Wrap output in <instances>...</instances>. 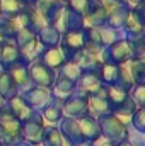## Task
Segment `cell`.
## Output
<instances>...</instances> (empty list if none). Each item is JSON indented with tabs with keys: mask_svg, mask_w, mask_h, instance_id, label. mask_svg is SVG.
<instances>
[{
	"mask_svg": "<svg viewBox=\"0 0 145 146\" xmlns=\"http://www.w3.org/2000/svg\"><path fill=\"white\" fill-rule=\"evenodd\" d=\"M130 122H132V126L140 133V134H145V109H140V107H137V110L132 114V117H130Z\"/></svg>",
	"mask_w": 145,
	"mask_h": 146,
	"instance_id": "38",
	"label": "cell"
},
{
	"mask_svg": "<svg viewBox=\"0 0 145 146\" xmlns=\"http://www.w3.org/2000/svg\"><path fill=\"white\" fill-rule=\"evenodd\" d=\"M67 58V61H73V58L84 51L85 48V41H84V34L82 31H77V33H65L62 34L60 39V44H58Z\"/></svg>",
	"mask_w": 145,
	"mask_h": 146,
	"instance_id": "9",
	"label": "cell"
},
{
	"mask_svg": "<svg viewBox=\"0 0 145 146\" xmlns=\"http://www.w3.org/2000/svg\"><path fill=\"white\" fill-rule=\"evenodd\" d=\"M7 107L9 110L21 121V122H24V121H28V119H31L33 115H34V112L36 110L33 109L26 100H24V97L21 95V94H17L15 97H12V99H9L7 102Z\"/></svg>",
	"mask_w": 145,
	"mask_h": 146,
	"instance_id": "20",
	"label": "cell"
},
{
	"mask_svg": "<svg viewBox=\"0 0 145 146\" xmlns=\"http://www.w3.org/2000/svg\"><path fill=\"white\" fill-rule=\"evenodd\" d=\"M51 26H55L62 34H65V33H77V31H82L85 27V19H84V15L73 12L68 7L63 5L60 15L56 17V21Z\"/></svg>",
	"mask_w": 145,
	"mask_h": 146,
	"instance_id": "6",
	"label": "cell"
},
{
	"mask_svg": "<svg viewBox=\"0 0 145 146\" xmlns=\"http://www.w3.org/2000/svg\"><path fill=\"white\" fill-rule=\"evenodd\" d=\"M44 121L39 114V110L34 112V115L24 122H21V139L29 143V145H38L43 139V133H44Z\"/></svg>",
	"mask_w": 145,
	"mask_h": 146,
	"instance_id": "5",
	"label": "cell"
},
{
	"mask_svg": "<svg viewBox=\"0 0 145 146\" xmlns=\"http://www.w3.org/2000/svg\"><path fill=\"white\" fill-rule=\"evenodd\" d=\"M130 95H132L133 102L137 104V107L145 109V87L144 85H135V87L132 88Z\"/></svg>",
	"mask_w": 145,
	"mask_h": 146,
	"instance_id": "39",
	"label": "cell"
},
{
	"mask_svg": "<svg viewBox=\"0 0 145 146\" xmlns=\"http://www.w3.org/2000/svg\"><path fill=\"white\" fill-rule=\"evenodd\" d=\"M103 87V83L99 82L96 73H82L79 82H77V90L84 92L85 95H92L96 94L99 88Z\"/></svg>",
	"mask_w": 145,
	"mask_h": 146,
	"instance_id": "25",
	"label": "cell"
},
{
	"mask_svg": "<svg viewBox=\"0 0 145 146\" xmlns=\"http://www.w3.org/2000/svg\"><path fill=\"white\" fill-rule=\"evenodd\" d=\"M58 129L63 136V139L68 143L70 146H82L85 145L79 121L72 119V117H62V121L58 122Z\"/></svg>",
	"mask_w": 145,
	"mask_h": 146,
	"instance_id": "10",
	"label": "cell"
},
{
	"mask_svg": "<svg viewBox=\"0 0 145 146\" xmlns=\"http://www.w3.org/2000/svg\"><path fill=\"white\" fill-rule=\"evenodd\" d=\"M33 146H44L43 143H38V145H33Z\"/></svg>",
	"mask_w": 145,
	"mask_h": 146,
	"instance_id": "47",
	"label": "cell"
},
{
	"mask_svg": "<svg viewBox=\"0 0 145 146\" xmlns=\"http://www.w3.org/2000/svg\"><path fill=\"white\" fill-rule=\"evenodd\" d=\"M73 61L77 63V66L82 70V73H96L97 68L101 66V54H94L87 49H84L82 53H79Z\"/></svg>",
	"mask_w": 145,
	"mask_h": 146,
	"instance_id": "22",
	"label": "cell"
},
{
	"mask_svg": "<svg viewBox=\"0 0 145 146\" xmlns=\"http://www.w3.org/2000/svg\"><path fill=\"white\" fill-rule=\"evenodd\" d=\"M87 99L89 95H85L84 92L77 90L72 95H68L63 102H62V112L63 117H72V119H79L84 114H89V106H87Z\"/></svg>",
	"mask_w": 145,
	"mask_h": 146,
	"instance_id": "7",
	"label": "cell"
},
{
	"mask_svg": "<svg viewBox=\"0 0 145 146\" xmlns=\"http://www.w3.org/2000/svg\"><path fill=\"white\" fill-rule=\"evenodd\" d=\"M108 102H109L111 114H114L116 117L123 119L125 122L137 110V104L133 102L130 92L119 90L116 87H108Z\"/></svg>",
	"mask_w": 145,
	"mask_h": 146,
	"instance_id": "2",
	"label": "cell"
},
{
	"mask_svg": "<svg viewBox=\"0 0 145 146\" xmlns=\"http://www.w3.org/2000/svg\"><path fill=\"white\" fill-rule=\"evenodd\" d=\"M91 5H92V0H67L65 2V7H68L70 10L84 15V17L91 10Z\"/></svg>",
	"mask_w": 145,
	"mask_h": 146,
	"instance_id": "36",
	"label": "cell"
},
{
	"mask_svg": "<svg viewBox=\"0 0 145 146\" xmlns=\"http://www.w3.org/2000/svg\"><path fill=\"white\" fill-rule=\"evenodd\" d=\"M77 121H79V126H80V131H82V136H84L85 143H94L101 138V129H99L97 117H94L92 114H84Z\"/></svg>",
	"mask_w": 145,
	"mask_h": 146,
	"instance_id": "15",
	"label": "cell"
},
{
	"mask_svg": "<svg viewBox=\"0 0 145 146\" xmlns=\"http://www.w3.org/2000/svg\"><path fill=\"white\" fill-rule=\"evenodd\" d=\"M85 19V27H103L106 26L108 21V5L106 0H92L91 10L87 12Z\"/></svg>",
	"mask_w": 145,
	"mask_h": 146,
	"instance_id": "13",
	"label": "cell"
},
{
	"mask_svg": "<svg viewBox=\"0 0 145 146\" xmlns=\"http://www.w3.org/2000/svg\"><path fill=\"white\" fill-rule=\"evenodd\" d=\"M21 139V121L9 110L7 104H0V143L12 146Z\"/></svg>",
	"mask_w": 145,
	"mask_h": 146,
	"instance_id": "3",
	"label": "cell"
},
{
	"mask_svg": "<svg viewBox=\"0 0 145 146\" xmlns=\"http://www.w3.org/2000/svg\"><path fill=\"white\" fill-rule=\"evenodd\" d=\"M36 36H38V41L41 42L43 48H53V46H58V44H60L62 33H60L55 26L48 24L46 27H43V29L38 33Z\"/></svg>",
	"mask_w": 145,
	"mask_h": 146,
	"instance_id": "26",
	"label": "cell"
},
{
	"mask_svg": "<svg viewBox=\"0 0 145 146\" xmlns=\"http://www.w3.org/2000/svg\"><path fill=\"white\" fill-rule=\"evenodd\" d=\"M12 146H33V145H29V143H26V141H22V139H19L17 143H14Z\"/></svg>",
	"mask_w": 145,
	"mask_h": 146,
	"instance_id": "43",
	"label": "cell"
},
{
	"mask_svg": "<svg viewBox=\"0 0 145 146\" xmlns=\"http://www.w3.org/2000/svg\"><path fill=\"white\" fill-rule=\"evenodd\" d=\"M0 146H7V145H0Z\"/></svg>",
	"mask_w": 145,
	"mask_h": 146,
	"instance_id": "49",
	"label": "cell"
},
{
	"mask_svg": "<svg viewBox=\"0 0 145 146\" xmlns=\"http://www.w3.org/2000/svg\"><path fill=\"white\" fill-rule=\"evenodd\" d=\"M121 31H125V37L144 36L145 34V19L138 12V9H133V10L128 12V17L125 21Z\"/></svg>",
	"mask_w": 145,
	"mask_h": 146,
	"instance_id": "18",
	"label": "cell"
},
{
	"mask_svg": "<svg viewBox=\"0 0 145 146\" xmlns=\"http://www.w3.org/2000/svg\"><path fill=\"white\" fill-rule=\"evenodd\" d=\"M24 9L21 0H0V15L2 17H14Z\"/></svg>",
	"mask_w": 145,
	"mask_h": 146,
	"instance_id": "34",
	"label": "cell"
},
{
	"mask_svg": "<svg viewBox=\"0 0 145 146\" xmlns=\"http://www.w3.org/2000/svg\"><path fill=\"white\" fill-rule=\"evenodd\" d=\"M106 5H108V21H106V26L111 27V29L121 31L123 24H125V21L128 17L130 9L123 2H108L106 0Z\"/></svg>",
	"mask_w": 145,
	"mask_h": 146,
	"instance_id": "11",
	"label": "cell"
},
{
	"mask_svg": "<svg viewBox=\"0 0 145 146\" xmlns=\"http://www.w3.org/2000/svg\"><path fill=\"white\" fill-rule=\"evenodd\" d=\"M17 94H19V88L14 83V80L10 78V75L7 73V70L0 72V99L7 102L9 99L15 97Z\"/></svg>",
	"mask_w": 145,
	"mask_h": 146,
	"instance_id": "29",
	"label": "cell"
},
{
	"mask_svg": "<svg viewBox=\"0 0 145 146\" xmlns=\"http://www.w3.org/2000/svg\"><path fill=\"white\" fill-rule=\"evenodd\" d=\"M87 106H89V114H92L94 117H99L103 114H109V102H108V87L103 85L96 94L89 95L87 99Z\"/></svg>",
	"mask_w": 145,
	"mask_h": 146,
	"instance_id": "14",
	"label": "cell"
},
{
	"mask_svg": "<svg viewBox=\"0 0 145 146\" xmlns=\"http://www.w3.org/2000/svg\"><path fill=\"white\" fill-rule=\"evenodd\" d=\"M3 41H7V37H5V36H3V34H2V33H0V44H2Z\"/></svg>",
	"mask_w": 145,
	"mask_h": 146,
	"instance_id": "45",
	"label": "cell"
},
{
	"mask_svg": "<svg viewBox=\"0 0 145 146\" xmlns=\"http://www.w3.org/2000/svg\"><path fill=\"white\" fill-rule=\"evenodd\" d=\"M56 73H60V75H63V76H67L68 80H72V82H79V78H80V75H82V70L77 66V63L75 61H67L60 70Z\"/></svg>",
	"mask_w": 145,
	"mask_h": 146,
	"instance_id": "35",
	"label": "cell"
},
{
	"mask_svg": "<svg viewBox=\"0 0 145 146\" xmlns=\"http://www.w3.org/2000/svg\"><path fill=\"white\" fill-rule=\"evenodd\" d=\"M128 70L133 76V82L135 85H144L145 87V61L142 58H137V60H130L126 63Z\"/></svg>",
	"mask_w": 145,
	"mask_h": 146,
	"instance_id": "31",
	"label": "cell"
},
{
	"mask_svg": "<svg viewBox=\"0 0 145 146\" xmlns=\"http://www.w3.org/2000/svg\"><path fill=\"white\" fill-rule=\"evenodd\" d=\"M108 2H121V0H108Z\"/></svg>",
	"mask_w": 145,
	"mask_h": 146,
	"instance_id": "48",
	"label": "cell"
},
{
	"mask_svg": "<svg viewBox=\"0 0 145 146\" xmlns=\"http://www.w3.org/2000/svg\"><path fill=\"white\" fill-rule=\"evenodd\" d=\"M82 146H85V145H82Z\"/></svg>",
	"mask_w": 145,
	"mask_h": 146,
	"instance_id": "50",
	"label": "cell"
},
{
	"mask_svg": "<svg viewBox=\"0 0 145 146\" xmlns=\"http://www.w3.org/2000/svg\"><path fill=\"white\" fill-rule=\"evenodd\" d=\"M138 12L142 14V17H144V19H145V0H144V3H142V5L138 7Z\"/></svg>",
	"mask_w": 145,
	"mask_h": 146,
	"instance_id": "44",
	"label": "cell"
},
{
	"mask_svg": "<svg viewBox=\"0 0 145 146\" xmlns=\"http://www.w3.org/2000/svg\"><path fill=\"white\" fill-rule=\"evenodd\" d=\"M7 73L10 75V78H12L14 83L17 85L19 94L24 92V90H28L29 87H33L31 78H29V72H28V63H24V61H17V63L10 65V66L7 68Z\"/></svg>",
	"mask_w": 145,
	"mask_h": 146,
	"instance_id": "16",
	"label": "cell"
},
{
	"mask_svg": "<svg viewBox=\"0 0 145 146\" xmlns=\"http://www.w3.org/2000/svg\"><path fill=\"white\" fill-rule=\"evenodd\" d=\"M21 61V51L19 46L15 44V41L7 39L0 44V65L3 70H7L10 65Z\"/></svg>",
	"mask_w": 145,
	"mask_h": 146,
	"instance_id": "21",
	"label": "cell"
},
{
	"mask_svg": "<svg viewBox=\"0 0 145 146\" xmlns=\"http://www.w3.org/2000/svg\"><path fill=\"white\" fill-rule=\"evenodd\" d=\"M21 95L24 97V100L33 107L34 110H41L50 100H51V92L50 88H44V87H29L28 90L21 92Z\"/></svg>",
	"mask_w": 145,
	"mask_h": 146,
	"instance_id": "12",
	"label": "cell"
},
{
	"mask_svg": "<svg viewBox=\"0 0 145 146\" xmlns=\"http://www.w3.org/2000/svg\"><path fill=\"white\" fill-rule=\"evenodd\" d=\"M116 88L119 90H125V92H132V88L135 87V82H133V76L128 70L126 63L119 66V73H118V80H116Z\"/></svg>",
	"mask_w": 145,
	"mask_h": 146,
	"instance_id": "32",
	"label": "cell"
},
{
	"mask_svg": "<svg viewBox=\"0 0 145 146\" xmlns=\"http://www.w3.org/2000/svg\"><path fill=\"white\" fill-rule=\"evenodd\" d=\"M38 61H41V63L46 65L48 68L58 72V70L67 63V58H65V54H63V51H62L60 46H53V48H44V49L41 51Z\"/></svg>",
	"mask_w": 145,
	"mask_h": 146,
	"instance_id": "17",
	"label": "cell"
},
{
	"mask_svg": "<svg viewBox=\"0 0 145 146\" xmlns=\"http://www.w3.org/2000/svg\"><path fill=\"white\" fill-rule=\"evenodd\" d=\"M39 114H41L44 124H51V126L58 124V122L62 121V117H63V112H62V102L56 100V99H51V100L41 109Z\"/></svg>",
	"mask_w": 145,
	"mask_h": 146,
	"instance_id": "24",
	"label": "cell"
},
{
	"mask_svg": "<svg viewBox=\"0 0 145 146\" xmlns=\"http://www.w3.org/2000/svg\"><path fill=\"white\" fill-rule=\"evenodd\" d=\"M121 2H123V3H125L128 9H130V10H133V9H138V7L144 3V0H121Z\"/></svg>",
	"mask_w": 145,
	"mask_h": 146,
	"instance_id": "40",
	"label": "cell"
},
{
	"mask_svg": "<svg viewBox=\"0 0 145 146\" xmlns=\"http://www.w3.org/2000/svg\"><path fill=\"white\" fill-rule=\"evenodd\" d=\"M99 33H101V41H103V46L106 48L109 44H113L114 41H118L119 37H121V31H116V29H111L108 26H103V27H99Z\"/></svg>",
	"mask_w": 145,
	"mask_h": 146,
	"instance_id": "37",
	"label": "cell"
},
{
	"mask_svg": "<svg viewBox=\"0 0 145 146\" xmlns=\"http://www.w3.org/2000/svg\"><path fill=\"white\" fill-rule=\"evenodd\" d=\"M116 146H138V145H135L133 141H130V139H126V141H121V143H118Z\"/></svg>",
	"mask_w": 145,
	"mask_h": 146,
	"instance_id": "42",
	"label": "cell"
},
{
	"mask_svg": "<svg viewBox=\"0 0 145 146\" xmlns=\"http://www.w3.org/2000/svg\"><path fill=\"white\" fill-rule=\"evenodd\" d=\"M118 73H119V66L111 65V63H101V66L97 68V78L103 85L106 87H114L116 80H118Z\"/></svg>",
	"mask_w": 145,
	"mask_h": 146,
	"instance_id": "27",
	"label": "cell"
},
{
	"mask_svg": "<svg viewBox=\"0 0 145 146\" xmlns=\"http://www.w3.org/2000/svg\"><path fill=\"white\" fill-rule=\"evenodd\" d=\"M75 88H77V83H75V82L68 80L67 76H63V75H60V73H56L55 83H53V87L50 88L51 99H56V100L63 102L68 95H72L73 92H75Z\"/></svg>",
	"mask_w": 145,
	"mask_h": 146,
	"instance_id": "19",
	"label": "cell"
},
{
	"mask_svg": "<svg viewBox=\"0 0 145 146\" xmlns=\"http://www.w3.org/2000/svg\"><path fill=\"white\" fill-rule=\"evenodd\" d=\"M28 72L31 83L36 87H44V88H51L56 78V72L48 68L46 65H43L41 61H33L28 65Z\"/></svg>",
	"mask_w": 145,
	"mask_h": 146,
	"instance_id": "8",
	"label": "cell"
},
{
	"mask_svg": "<svg viewBox=\"0 0 145 146\" xmlns=\"http://www.w3.org/2000/svg\"><path fill=\"white\" fill-rule=\"evenodd\" d=\"M24 10H26V17H28V26H26V29H29L31 33L38 34L43 27L48 26L46 19L39 14V10H38L34 5H33V7H24Z\"/></svg>",
	"mask_w": 145,
	"mask_h": 146,
	"instance_id": "28",
	"label": "cell"
},
{
	"mask_svg": "<svg viewBox=\"0 0 145 146\" xmlns=\"http://www.w3.org/2000/svg\"><path fill=\"white\" fill-rule=\"evenodd\" d=\"M58 2H60V3H63V5H65V2H67V0H58Z\"/></svg>",
	"mask_w": 145,
	"mask_h": 146,
	"instance_id": "46",
	"label": "cell"
},
{
	"mask_svg": "<svg viewBox=\"0 0 145 146\" xmlns=\"http://www.w3.org/2000/svg\"><path fill=\"white\" fill-rule=\"evenodd\" d=\"M97 122H99V129H101V138L106 139L111 145H118L121 141H126L130 139V131H128V126L123 119L116 117L114 114H103L97 117Z\"/></svg>",
	"mask_w": 145,
	"mask_h": 146,
	"instance_id": "1",
	"label": "cell"
},
{
	"mask_svg": "<svg viewBox=\"0 0 145 146\" xmlns=\"http://www.w3.org/2000/svg\"><path fill=\"white\" fill-rule=\"evenodd\" d=\"M125 39H126V44H128V48H130L132 58H133V60L144 58V54H145V34L144 36L125 37Z\"/></svg>",
	"mask_w": 145,
	"mask_h": 146,
	"instance_id": "33",
	"label": "cell"
},
{
	"mask_svg": "<svg viewBox=\"0 0 145 146\" xmlns=\"http://www.w3.org/2000/svg\"><path fill=\"white\" fill-rule=\"evenodd\" d=\"M21 2H22L24 7H33V5H36L38 0H21Z\"/></svg>",
	"mask_w": 145,
	"mask_h": 146,
	"instance_id": "41",
	"label": "cell"
},
{
	"mask_svg": "<svg viewBox=\"0 0 145 146\" xmlns=\"http://www.w3.org/2000/svg\"><path fill=\"white\" fill-rule=\"evenodd\" d=\"M0 145H2V143H0Z\"/></svg>",
	"mask_w": 145,
	"mask_h": 146,
	"instance_id": "51",
	"label": "cell"
},
{
	"mask_svg": "<svg viewBox=\"0 0 145 146\" xmlns=\"http://www.w3.org/2000/svg\"><path fill=\"white\" fill-rule=\"evenodd\" d=\"M130 60H133V58H132V53H130V48H128L125 37H119L118 41H114L113 44L106 46L101 51V61L103 63H111V65L121 66V65L128 63Z\"/></svg>",
	"mask_w": 145,
	"mask_h": 146,
	"instance_id": "4",
	"label": "cell"
},
{
	"mask_svg": "<svg viewBox=\"0 0 145 146\" xmlns=\"http://www.w3.org/2000/svg\"><path fill=\"white\" fill-rule=\"evenodd\" d=\"M41 143L44 146H70L65 139H63V136H62L58 126H51V124H48V126L44 127Z\"/></svg>",
	"mask_w": 145,
	"mask_h": 146,
	"instance_id": "30",
	"label": "cell"
},
{
	"mask_svg": "<svg viewBox=\"0 0 145 146\" xmlns=\"http://www.w3.org/2000/svg\"><path fill=\"white\" fill-rule=\"evenodd\" d=\"M34 7L39 10V14L46 19L48 24H53L56 21V17L60 15V12L63 9V3H60L58 0H38Z\"/></svg>",
	"mask_w": 145,
	"mask_h": 146,
	"instance_id": "23",
	"label": "cell"
}]
</instances>
